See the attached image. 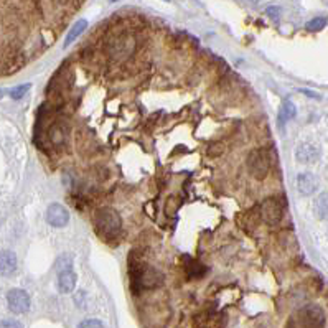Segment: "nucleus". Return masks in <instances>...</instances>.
I'll use <instances>...</instances> for the list:
<instances>
[{
	"label": "nucleus",
	"mask_w": 328,
	"mask_h": 328,
	"mask_svg": "<svg viewBox=\"0 0 328 328\" xmlns=\"http://www.w3.org/2000/svg\"><path fill=\"white\" fill-rule=\"evenodd\" d=\"M163 274L148 264H136L130 267V287L134 294L142 292L145 289H157L163 284Z\"/></svg>",
	"instance_id": "1"
},
{
	"label": "nucleus",
	"mask_w": 328,
	"mask_h": 328,
	"mask_svg": "<svg viewBox=\"0 0 328 328\" xmlns=\"http://www.w3.org/2000/svg\"><path fill=\"white\" fill-rule=\"evenodd\" d=\"M94 226L104 239H113V237L121 234L122 220L113 208H99L94 214Z\"/></svg>",
	"instance_id": "2"
},
{
	"label": "nucleus",
	"mask_w": 328,
	"mask_h": 328,
	"mask_svg": "<svg viewBox=\"0 0 328 328\" xmlns=\"http://www.w3.org/2000/svg\"><path fill=\"white\" fill-rule=\"evenodd\" d=\"M137 48L136 36L130 33H119L106 45V53L111 61H127Z\"/></svg>",
	"instance_id": "3"
},
{
	"label": "nucleus",
	"mask_w": 328,
	"mask_h": 328,
	"mask_svg": "<svg viewBox=\"0 0 328 328\" xmlns=\"http://www.w3.org/2000/svg\"><path fill=\"white\" fill-rule=\"evenodd\" d=\"M271 150L269 148H256L248 155V171L256 180H264L271 171Z\"/></svg>",
	"instance_id": "4"
},
{
	"label": "nucleus",
	"mask_w": 328,
	"mask_h": 328,
	"mask_svg": "<svg viewBox=\"0 0 328 328\" xmlns=\"http://www.w3.org/2000/svg\"><path fill=\"white\" fill-rule=\"evenodd\" d=\"M297 320L302 328H323L326 323V317L322 307L315 303H309L302 307L297 314Z\"/></svg>",
	"instance_id": "5"
},
{
	"label": "nucleus",
	"mask_w": 328,
	"mask_h": 328,
	"mask_svg": "<svg viewBox=\"0 0 328 328\" xmlns=\"http://www.w3.org/2000/svg\"><path fill=\"white\" fill-rule=\"evenodd\" d=\"M282 216H284V206L277 198H267L260 205V218L269 226H277Z\"/></svg>",
	"instance_id": "6"
},
{
	"label": "nucleus",
	"mask_w": 328,
	"mask_h": 328,
	"mask_svg": "<svg viewBox=\"0 0 328 328\" xmlns=\"http://www.w3.org/2000/svg\"><path fill=\"white\" fill-rule=\"evenodd\" d=\"M7 305L13 314H25L30 310V295L21 289H12L7 294Z\"/></svg>",
	"instance_id": "7"
},
{
	"label": "nucleus",
	"mask_w": 328,
	"mask_h": 328,
	"mask_svg": "<svg viewBox=\"0 0 328 328\" xmlns=\"http://www.w3.org/2000/svg\"><path fill=\"white\" fill-rule=\"evenodd\" d=\"M47 223L53 228H64L70 223L68 210L59 203H51L47 210Z\"/></svg>",
	"instance_id": "8"
},
{
	"label": "nucleus",
	"mask_w": 328,
	"mask_h": 328,
	"mask_svg": "<svg viewBox=\"0 0 328 328\" xmlns=\"http://www.w3.org/2000/svg\"><path fill=\"white\" fill-rule=\"evenodd\" d=\"M320 157V148L314 142H303L297 147L295 159L300 163H312Z\"/></svg>",
	"instance_id": "9"
},
{
	"label": "nucleus",
	"mask_w": 328,
	"mask_h": 328,
	"mask_svg": "<svg viewBox=\"0 0 328 328\" xmlns=\"http://www.w3.org/2000/svg\"><path fill=\"white\" fill-rule=\"evenodd\" d=\"M18 266V260L15 252L10 249H2L0 251V274L5 275V277H10L15 274Z\"/></svg>",
	"instance_id": "10"
},
{
	"label": "nucleus",
	"mask_w": 328,
	"mask_h": 328,
	"mask_svg": "<svg viewBox=\"0 0 328 328\" xmlns=\"http://www.w3.org/2000/svg\"><path fill=\"white\" fill-rule=\"evenodd\" d=\"M297 188L303 196H310L318 188V180L314 173H300L297 177Z\"/></svg>",
	"instance_id": "11"
},
{
	"label": "nucleus",
	"mask_w": 328,
	"mask_h": 328,
	"mask_svg": "<svg viewBox=\"0 0 328 328\" xmlns=\"http://www.w3.org/2000/svg\"><path fill=\"white\" fill-rule=\"evenodd\" d=\"M76 274L73 272V269H64L58 272V290L61 294H70L76 287Z\"/></svg>",
	"instance_id": "12"
},
{
	"label": "nucleus",
	"mask_w": 328,
	"mask_h": 328,
	"mask_svg": "<svg viewBox=\"0 0 328 328\" xmlns=\"http://www.w3.org/2000/svg\"><path fill=\"white\" fill-rule=\"evenodd\" d=\"M297 114V109L294 106L292 101H286L284 104L280 106V111H279V116H277V122H279V127H284V125L290 121V119H294Z\"/></svg>",
	"instance_id": "13"
},
{
	"label": "nucleus",
	"mask_w": 328,
	"mask_h": 328,
	"mask_svg": "<svg viewBox=\"0 0 328 328\" xmlns=\"http://www.w3.org/2000/svg\"><path fill=\"white\" fill-rule=\"evenodd\" d=\"M88 28V21L84 18H81L78 21H74V25L71 27V30L68 32V35H66V38H64V43H63V47L64 48H68L70 45L78 38V36L84 32V30Z\"/></svg>",
	"instance_id": "14"
},
{
	"label": "nucleus",
	"mask_w": 328,
	"mask_h": 328,
	"mask_svg": "<svg viewBox=\"0 0 328 328\" xmlns=\"http://www.w3.org/2000/svg\"><path fill=\"white\" fill-rule=\"evenodd\" d=\"M315 213L320 220H328V191L320 193L315 200Z\"/></svg>",
	"instance_id": "15"
},
{
	"label": "nucleus",
	"mask_w": 328,
	"mask_h": 328,
	"mask_svg": "<svg viewBox=\"0 0 328 328\" xmlns=\"http://www.w3.org/2000/svg\"><path fill=\"white\" fill-rule=\"evenodd\" d=\"M186 274H188V277L191 279H200L206 274V267L201 266L198 260H188V264H186Z\"/></svg>",
	"instance_id": "16"
},
{
	"label": "nucleus",
	"mask_w": 328,
	"mask_h": 328,
	"mask_svg": "<svg viewBox=\"0 0 328 328\" xmlns=\"http://www.w3.org/2000/svg\"><path fill=\"white\" fill-rule=\"evenodd\" d=\"M325 27H326V18L325 17H315V18H312L307 25H305L307 32H312V33L320 32V30H323Z\"/></svg>",
	"instance_id": "17"
},
{
	"label": "nucleus",
	"mask_w": 328,
	"mask_h": 328,
	"mask_svg": "<svg viewBox=\"0 0 328 328\" xmlns=\"http://www.w3.org/2000/svg\"><path fill=\"white\" fill-rule=\"evenodd\" d=\"M28 89H30V84H21V86L13 88L9 94H10V98H12V99L18 101V99H21V98H24V96L28 93Z\"/></svg>",
	"instance_id": "18"
},
{
	"label": "nucleus",
	"mask_w": 328,
	"mask_h": 328,
	"mask_svg": "<svg viewBox=\"0 0 328 328\" xmlns=\"http://www.w3.org/2000/svg\"><path fill=\"white\" fill-rule=\"evenodd\" d=\"M78 328H104L101 320H96V318H89V320H83L79 323Z\"/></svg>",
	"instance_id": "19"
},
{
	"label": "nucleus",
	"mask_w": 328,
	"mask_h": 328,
	"mask_svg": "<svg viewBox=\"0 0 328 328\" xmlns=\"http://www.w3.org/2000/svg\"><path fill=\"white\" fill-rule=\"evenodd\" d=\"M0 328H24V325H21L20 322H17V320L7 318V320H2V322H0Z\"/></svg>",
	"instance_id": "20"
},
{
	"label": "nucleus",
	"mask_w": 328,
	"mask_h": 328,
	"mask_svg": "<svg viewBox=\"0 0 328 328\" xmlns=\"http://www.w3.org/2000/svg\"><path fill=\"white\" fill-rule=\"evenodd\" d=\"M58 267H59V271L71 269V259H70L68 256H63V257H59V260H58Z\"/></svg>",
	"instance_id": "21"
},
{
	"label": "nucleus",
	"mask_w": 328,
	"mask_h": 328,
	"mask_svg": "<svg viewBox=\"0 0 328 328\" xmlns=\"http://www.w3.org/2000/svg\"><path fill=\"white\" fill-rule=\"evenodd\" d=\"M266 13L269 15V17H271L272 20L277 21L279 17H280V9H279V7H269V9L266 10Z\"/></svg>",
	"instance_id": "22"
},
{
	"label": "nucleus",
	"mask_w": 328,
	"mask_h": 328,
	"mask_svg": "<svg viewBox=\"0 0 328 328\" xmlns=\"http://www.w3.org/2000/svg\"><path fill=\"white\" fill-rule=\"evenodd\" d=\"M84 297H86V294L83 292V290L74 295V302H76V305H78L79 309H84V303H86V302H84V300H86Z\"/></svg>",
	"instance_id": "23"
},
{
	"label": "nucleus",
	"mask_w": 328,
	"mask_h": 328,
	"mask_svg": "<svg viewBox=\"0 0 328 328\" xmlns=\"http://www.w3.org/2000/svg\"><path fill=\"white\" fill-rule=\"evenodd\" d=\"M303 93L307 94V96H312V98H320V96H318V94H315V93H310V91H303Z\"/></svg>",
	"instance_id": "24"
},
{
	"label": "nucleus",
	"mask_w": 328,
	"mask_h": 328,
	"mask_svg": "<svg viewBox=\"0 0 328 328\" xmlns=\"http://www.w3.org/2000/svg\"><path fill=\"white\" fill-rule=\"evenodd\" d=\"M239 2H246V4H252V5H254V4H257V0H239Z\"/></svg>",
	"instance_id": "25"
},
{
	"label": "nucleus",
	"mask_w": 328,
	"mask_h": 328,
	"mask_svg": "<svg viewBox=\"0 0 328 328\" xmlns=\"http://www.w3.org/2000/svg\"><path fill=\"white\" fill-rule=\"evenodd\" d=\"M111 2H119V0H111Z\"/></svg>",
	"instance_id": "26"
},
{
	"label": "nucleus",
	"mask_w": 328,
	"mask_h": 328,
	"mask_svg": "<svg viewBox=\"0 0 328 328\" xmlns=\"http://www.w3.org/2000/svg\"><path fill=\"white\" fill-rule=\"evenodd\" d=\"M165 2H168V0H165Z\"/></svg>",
	"instance_id": "27"
}]
</instances>
